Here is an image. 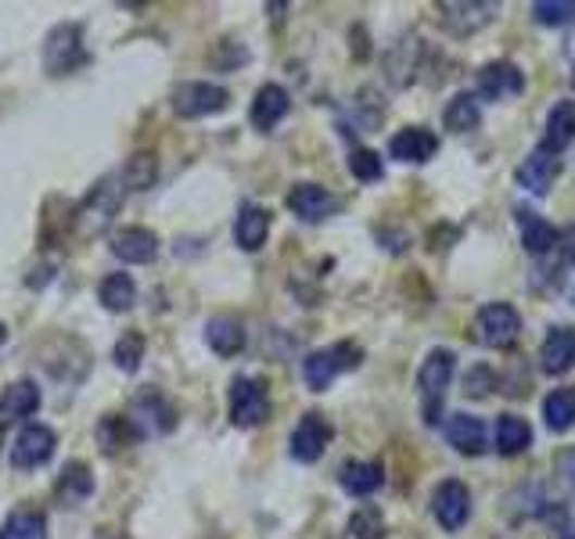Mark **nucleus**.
Masks as SVG:
<instances>
[{
    "label": "nucleus",
    "mask_w": 575,
    "mask_h": 539,
    "mask_svg": "<svg viewBox=\"0 0 575 539\" xmlns=\"http://www.w3.org/2000/svg\"><path fill=\"white\" fill-rule=\"evenodd\" d=\"M442 29H450L453 37H467V33L486 29L492 18L500 15V4H483V0H446L436 8Z\"/></svg>",
    "instance_id": "nucleus-7"
},
{
    "label": "nucleus",
    "mask_w": 575,
    "mask_h": 539,
    "mask_svg": "<svg viewBox=\"0 0 575 539\" xmlns=\"http://www.w3.org/2000/svg\"><path fill=\"white\" fill-rule=\"evenodd\" d=\"M446 439H450V447L457 453L478 456L486 450V425L472 414H453L446 421Z\"/></svg>",
    "instance_id": "nucleus-19"
},
{
    "label": "nucleus",
    "mask_w": 575,
    "mask_h": 539,
    "mask_svg": "<svg viewBox=\"0 0 575 539\" xmlns=\"http://www.w3.org/2000/svg\"><path fill=\"white\" fill-rule=\"evenodd\" d=\"M338 482H342L346 493L371 497L382 489L385 472H382V464H374V461H349V464H342V472H338Z\"/></svg>",
    "instance_id": "nucleus-23"
},
{
    "label": "nucleus",
    "mask_w": 575,
    "mask_h": 539,
    "mask_svg": "<svg viewBox=\"0 0 575 539\" xmlns=\"http://www.w3.org/2000/svg\"><path fill=\"white\" fill-rule=\"evenodd\" d=\"M385 536V518L378 507L363 503L360 511H353V518L346 525V539H382Z\"/></svg>",
    "instance_id": "nucleus-36"
},
{
    "label": "nucleus",
    "mask_w": 575,
    "mask_h": 539,
    "mask_svg": "<svg viewBox=\"0 0 575 539\" xmlns=\"http://www.w3.org/2000/svg\"><path fill=\"white\" fill-rule=\"evenodd\" d=\"M4 342H8V327L0 324V346H4Z\"/></svg>",
    "instance_id": "nucleus-43"
},
{
    "label": "nucleus",
    "mask_w": 575,
    "mask_h": 539,
    "mask_svg": "<svg viewBox=\"0 0 575 539\" xmlns=\"http://www.w3.org/2000/svg\"><path fill=\"white\" fill-rule=\"evenodd\" d=\"M360 360H363V349L357 342H335L307 356V363H302V378H307L313 392H324L342 371H357Z\"/></svg>",
    "instance_id": "nucleus-3"
},
{
    "label": "nucleus",
    "mask_w": 575,
    "mask_h": 539,
    "mask_svg": "<svg viewBox=\"0 0 575 539\" xmlns=\"http://www.w3.org/2000/svg\"><path fill=\"white\" fill-rule=\"evenodd\" d=\"M565 252H568V260L575 263V227L565 230Z\"/></svg>",
    "instance_id": "nucleus-41"
},
{
    "label": "nucleus",
    "mask_w": 575,
    "mask_h": 539,
    "mask_svg": "<svg viewBox=\"0 0 575 539\" xmlns=\"http://www.w3.org/2000/svg\"><path fill=\"white\" fill-rule=\"evenodd\" d=\"M533 15L539 26H568L575 18V4L572 0H539L533 4Z\"/></svg>",
    "instance_id": "nucleus-38"
},
{
    "label": "nucleus",
    "mask_w": 575,
    "mask_h": 539,
    "mask_svg": "<svg viewBox=\"0 0 575 539\" xmlns=\"http://www.w3.org/2000/svg\"><path fill=\"white\" fill-rule=\"evenodd\" d=\"M518 224H522V245L533 255H547L561 241V234L550 227L543 216H536V213H518Z\"/></svg>",
    "instance_id": "nucleus-29"
},
{
    "label": "nucleus",
    "mask_w": 575,
    "mask_h": 539,
    "mask_svg": "<svg viewBox=\"0 0 575 539\" xmlns=\"http://www.w3.org/2000/svg\"><path fill=\"white\" fill-rule=\"evenodd\" d=\"M489 389H492V374H489L486 367H475V371L464 378V392H472L475 400H478V396H486Z\"/></svg>",
    "instance_id": "nucleus-40"
},
{
    "label": "nucleus",
    "mask_w": 575,
    "mask_h": 539,
    "mask_svg": "<svg viewBox=\"0 0 575 539\" xmlns=\"http://www.w3.org/2000/svg\"><path fill=\"white\" fill-rule=\"evenodd\" d=\"M572 87H575V73H572Z\"/></svg>",
    "instance_id": "nucleus-44"
},
{
    "label": "nucleus",
    "mask_w": 575,
    "mask_h": 539,
    "mask_svg": "<svg viewBox=\"0 0 575 539\" xmlns=\"http://www.w3.org/2000/svg\"><path fill=\"white\" fill-rule=\"evenodd\" d=\"M568 539H575V532H572V536H568Z\"/></svg>",
    "instance_id": "nucleus-45"
},
{
    "label": "nucleus",
    "mask_w": 575,
    "mask_h": 539,
    "mask_svg": "<svg viewBox=\"0 0 575 539\" xmlns=\"http://www.w3.org/2000/svg\"><path fill=\"white\" fill-rule=\"evenodd\" d=\"M446 130L453 134H472L478 123H483V109H478V101L472 93H457V98L446 104V115H442Z\"/></svg>",
    "instance_id": "nucleus-31"
},
{
    "label": "nucleus",
    "mask_w": 575,
    "mask_h": 539,
    "mask_svg": "<svg viewBox=\"0 0 575 539\" xmlns=\"http://www.w3.org/2000/svg\"><path fill=\"white\" fill-rule=\"evenodd\" d=\"M522 90H525V76L514 62H489L483 65V73H478V93H483L486 101L518 98Z\"/></svg>",
    "instance_id": "nucleus-13"
},
{
    "label": "nucleus",
    "mask_w": 575,
    "mask_h": 539,
    "mask_svg": "<svg viewBox=\"0 0 575 539\" xmlns=\"http://www.w3.org/2000/svg\"><path fill=\"white\" fill-rule=\"evenodd\" d=\"M543 417L550 431H568L575 425V389H554L543 400Z\"/></svg>",
    "instance_id": "nucleus-32"
},
{
    "label": "nucleus",
    "mask_w": 575,
    "mask_h": 539,
    "mask_svg": "<svg viewBox=\"0 0 575 539\" xmlns=\"http://www.w3.org/2000/svg\"><path fill=\"white\" fill-rule=\"evenodd\" d=\"M130 421L140 428V436H145V431H170L173 425H177V414H173V406L162 400L155 389H148L134 400Z\"/></svg>",
    "instance_id": "nucleus-17"
},
{
    "label": "nucleus",
    "mask_w": 575,
    "mask_h": 539,
    "mask_svg": "<svg viewBox=\"0 0 575 539\" xmlns=\"http://www.w3.org/2000/svg\"><path fill=\"white\" fill-rule=\"evenodd\" d=\"M417 54H421V40L417 37H403L399 43H392V51L385 54V68H389V79L396 87L414 84L417 76Z\"/></svg>",
    "instance_id": "nucleus-25"
},
{
    "label": "nucleus",
    "mask_w": 575,
    "mask_h": 539,
    "mask_svg": "<svg viewBox=\"0 0 575 539\" xmlns=\"http://www.w3.org/2000/svg\"><path fill=\"white\" fill-rule=\"evenodd\" d=\"M349 173H353V177L363 180V184L382 180V173H385L382 155H378V151H371V148H357L353 155H349Z\"/></svg>",
    "instance_id": "nucleus-39"
},
{
    "label": "nucleus",
    "mask_w": 575,
    "mask_h": 539,
    "mask_svg": "<svg viewBox=\"0 0 575 539\" xmlns=\"http://www.w3.org/2000/svg\"><path fill=\"white\" fill-rule=\"evenodd\" d=\"M335 439V428L332 421L321 417V414H307L296 425V431H291V456H296L299 464H313L321 461L327 442Z\"/></svg>",
    "instance_id": "nucleus-9"
},
{
    "label": "nucleus",
    "mask_w": 575,
    "mask_h": 539,
    "mask_svg": "<svg viewBox=\"0 0 575 539\" xmlns=\"http://www.w3.org/2000/svg\"><path fill=\"white\" fill-rule=\"evenodd\" d=\"M522 335V316L508 302H489L475 316V338L489 349H511Z\"/></svg>",
    "instance_id": "nucleus-5"
},
{
    "label": "nucleus",
    "mask_w": 575,
    "mask_h": 539,
    "mask_svg": "<svg viewBox=\"0 0 575 539\" xmlns=\"http://www.w3.org/2000/svg\"><path fill=\"white\" fill-rule=\"evenodd\" d=\"M120 173H123V180H126L130 191H148L159 177V162H155L151 151H137V155L126 159V166Z\"/></svg>",
    "instance_id": "nucleus-34"
},
{
    "label": "nucleus",
    "mask_w": 575,
    "mask_h": 539,
    "mask_svg": "<svg viewBox=\"0 0 575 539\" xmlns=\"http://www.w3.org/2000/svg\"><path fill=\"white\" fill-rule=\"evenodd\" d=\"M558 177H561V159L554 155V151H547L543 145H539L518 166V184L533 195H547Z\"/></svg>",
    "instance_id": "nucleus-15"
},
{
    "label": "nucleus",
    "mask_w": 575,
    "mask_h": 539,
    "mask_svg": "<svg viewBox=\"0 0 575 539\" xmlns=\"http://www.w3.org/2000/svg\"><path fill=\"white\" fill-rule=\"evenodd\" d=\"M533 447V428H529V421H522V417H514V414H503L497 421V450L503 456H518Z\"/></svg>",
    "instance_id": "nucleus-28"
},
{
    "label": "nucleus",
    "mask_w": 575,
    "mask_h": 539,
    "mask_svg": "<svg viewBox=\"0 0 575 539\" xmlns=\"http://www.w3.org/2000/svg\"><path fill=\"white\" fill-rule=\"evenodd\" d=\"M266 234H270V213L263 205H241L238 213V224H234V238L245 252H255L266 245Z\"/></svg>",
    "instance_id": "nucleus-24"
},
{
    "label": "nucleus",
    "mask_w": 575,
    "mask_h": 539,
    "mask_svg": "<svg viewBox=\"0 0 575 539\" xmlns=\"http://www.w3.org/2000/svg\"><path fill=\"white\" fill-rule=\"evenodd\" d=\"M98 299H101V306L104 310H112V313H126L137 302V285L130 280V274H109L101 280V288H98Z\"/></svg>",
    "instance_id": "nucleus-30"
},
{
    "label": "nucleus",
    "mask_w": 575,
    "mask_h": 539,
    "mask_svg": "<svg viewBox=\"0 0 575 539\" xmlns=\"http://www.w3.org/2000/svg\"><path fill=\"white\" fill-rule=\"evenodd\" d=\"M432 514H436V522L442 525L446 532H457L461 525L472 518V493H467L464 482H442L436 489V497H432Z\"/></svg>",
    "instance_id": "nucleus-12"
},
{
    "label": "nucleus",
    "mask_w": 575,
    "mask_h": 539,
    "mask_svg": "<svg viewBox=\"0 0 575 539\" xmlns=\"http://www.w3.org/2000/svg\"><path fill=\"white\" fill-rule=\"evenodd\" d=\"M0 539H47V518L40 511H15L0 525Z\"/></svg>",
    "instance_id": "nucleus-33"
},
{
    "label": "nucleus",
    "mask_w": 575,
    "mask_h": 539,
    "mask_svg": "<svg viewBox=\"0 0 575 539\" xmlns=\"http://www.w3.org/2000/svg\"><path fill=\"white\" fill-rule=\"evenodd\" d=\"M126 195H130V187H126L123 173H109V177H101L98 184H93L90 195L76 205V213H73V227L79 238H98V234L109 230L115 213H120L126 202Z\"/></svg>",
    "instance_id": "nucleus-1"
},
{
    "label": "nucleus",
    "mask_w": 575,
    "mask_h": 539,
    "mask_svg": "<svg viewBox=\"0 0 575 539\" xmlns=\"http://www.w3.org/2000/svg\"><path fill=\"white\" fill-rule=\"evenodd\" d=\"M230 93L216 84H184L173 90V109L184 120H202V115H216L227 109Z\"/></svg>",
    "instance_id": "nucleus-8"
},
{
    "label": "nucleus",
    "mask_w": 575,
    "mask_h": 539,
    "mask_svg": "<svg viewBox=\"0 0 575 539\" xmlns=\"http://www.w3.org/2000/svg\"><path fill=\"white\" fill-rule=\"evenodd\" d=\"M93 493V475L84 461H73L65 464L62 472V482H58V497L62 500H87Z\"/></svg>",
    "instance_id": "nucleus-35"
},
{
    "label": "nucleus",
    "mask_w": 575,
    "mask_h": 539,
    "mask_svg": "<svg viewBox=\"0 0 575 539\" xmlns=\"http://www.w3.org/2000/svg\"><path fill=\"white\" fill-rule=\"evenodd\" d=\"M54 447H58V439H54L51 428H47V425H29V428L18 431L15 447H11V464H15L18 472H33V467H40V464L51 461Z\"/></svg>",
    "instance_id": "nucleus-10"
},
{
    "label": "nucleus",
    "mask_w": 575,
    "mask_h": 539,
    "mask_svg": "<svg viewBox=\"0 0 575 539\" xmlns=\"http://www.w3.org/2000/svg\"><path fill=\"white\" fill-rule=\"evenodd\" d=\"M87 47H84V29L73 26V22H65V26H58L47 33L43 40V68L51 76H68L76 73L79 65L87 62Z\"/></svg>",
    "instance_id": "nucleus-4"
},
{
    "label": "nucleus",
    "mask_w": 575,
    "mask_h": 539,
    "mask_svg": "<svg viewBox=\"0 0 575 539\" xmlns=\"http://www.w3.org/2000/svg\"><path fill=\"white\" fill-rule=\"evenodd\" d=\"M291 109L288 101V90L277 87V84H266L255 90V101H252V123L260 126V130H274V126L285 120Z\"/></svg>",
    "instance_id": "nucleus-20"
},
{
    "label": "nucleus",
    "mask_w": 575,
    "mask_h": 539,
    "mask_svg": "<svg viewBox=\"0 0 575 539\" xmlns=\"http://www.w3.org/2000/svg\"><path fill=\"white\" fill-rule=\"evenodd\" d=\"M112 360H115V367H120V371L134 374L140 367V360H145V338H140L137 331H126L120 342H115Z\"/></svg>",
    "instance_id": "nucleus-37"
},
{
    "label": "nucleus",
    "mask_w": 575,
    "mask_h": 539,
    "mask_svg": "<svg viewBox=\"0 0 575 539\" xmlns=\"http://www.w3.org/2000/svg\"><path fill=\"white\" fill-rule=\"evenodd\" d=\"M575 140V101H558L554 109L547 115V137H543V148L561 155L568 145Z\"/></svg>",
    "instance_id": "nucleus-26"
},
{
    "label": "nucleus",
    "mask_w": 575,
    "mask_h": 539,
    "mask_svg": "<svg viewBox=\"0 0 575 539\" xmlns=\"http://www.w3.org/2000/svg\"><path fill=\"white\" fill-rule=\"evenodd\" d=\"M558 478H561V482H565V486L572 489V493H575V472H568V467H558Z\"/></svg>",
    "instance_id": "nucleus-42"
},
{
    "label": "nucleus",
    "mask_w": 575,
    "mask_h": 539,
    "mask_svg": "<svg viewBox=\"0 0 575 539\" xmlns=\"http://www.w3.org/2000/svg\"><path fill=\"white\" fill-rule=\"evenodd\" d=\"M205 342L216 356H238L245 349V327L238 316H213L205 324Z\"/></svg>",
    "instance_id": "nucleus-22"
},
{
    "label": "nucleus",
    "mask_w": 575,
    "mask_h": 539,
    "mask_svg": "<svg viewBox=\"0 0 575 539\" xmlns=\"http://www.w3.org/2000/svg\"><path fill=\"white\" fill-rule=\"evenodd\" d=\"M436 151H439V137L425 130V126H407L389 145V155L399 162H410V166H425L428 159H436Z\"/></svg>",
    "instance_id": "nucleus-14"
},
{
    "label": "nucleus",
    "mask_w": 575,
    "mask_h": 539,
    "mask_svg": "<svg viewBox=\"0 0 575 539\" xmlns=\"http://www.w3.org/2000/svg\"><path fill=\"white\" fill-rule=\"evenodd\" d=\"M539 367L547 374H568L575 367V331L572 327H550L539 349Z\"/></svg>",
    "instance_id": "nucleus-16"
},
{
    "label": "nucleus",
    "mask_w": 575,
    "mask_h": 539,
    "mask_svg": "<svg viewBox=\"0 0 575 539\" xmlns=\"http://www.w3.org/2000/svg\"><path fill=\"white\" fill-rule=\"evenodd\" d=\"M140 439V428L130 421V414L120 417V414H109L98 425V442L104 453H120L126 447H134V442Z\"/></svg>",
    "instance_id": "nucleus-27"
},
{
    "label": "nucleus",
    "mask_w": 575,
    "mask_h": 539,
    "mask_svg": "<svg viewBox=\"0 0 575 539\" xmlns=\"http://www.w3.org/2000/svg\"><path fill=\"white\" fill-rule=\"evenodd\" d=\"M338 198L321 184H296L288 191V209L296 213L302 224H324L327 216L338 213Z\"/></svg>",
    "instance_id": "nucleus-11"
},
{
    "label": "nucleus",
    "mask_w": 575,
    "mask_h": 539,
    "mask_svg": "<svg viewBox=\"0 0 575 539\" xmlns=\"http://www.w3.org/2000/svg\"><path fill=\"white\" fill-rule=\"evenodd\" d=\"M37 410H40V389L29 378L8 385L4 396H0V421H22V417H33Z\"/></svg>",
    "instance_id": "nucleus-21"
},
{
    "label": "nucleus",
    "mask_w": 575,
    "mask_h": 539,
    "mask_svg": "<svg viewBox=\"0 0 575 539\" xmlns=\"http://www.w3.org/2000/svg\"><path fill=\"white\" fill-rule=\"evenodd\" d=\"M112 252L123 263H151L159 255V238L148 227H126L112 238Z\"/></svg>",
    "instance_id": "nucleus-18"
},
{
    "label": "nucleus",
    "mask_w": 575,
    "mask_h": 539,
    "mask_svg": "<svg viewBox=\"0 0 575 539\" xmlns=\"http://www.w3.org/2000/svg\"><path fill=\"white\" fill-rule=\"evenodd\" d=\"M270 417V392L263 378L230 381V421L238 428H255Z\"/></svg>",
    "instance_id": "nucleus-6"
},
{
    "label": "nucleus",
    "mask_w": 575,
    "mask_h": 539,
    "mask_svg": "<svg viewBox=\"0 0 575 539\" xmlns=\"http://www.w3.org/2000/svg\"><path fill=\"white\" fill-rule=\"evenodd\" d=\"M453 381V353L450 349H432L417 371V389H421V414H425V425L436 428L439 414H442V400L446 389Z\"/></svg>",
    "instance_id": "nucleus-2"
}]
</instances>
